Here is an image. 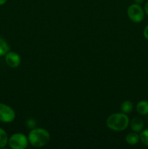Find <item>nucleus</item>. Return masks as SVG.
<instances>
[{
  "mask_svg": "<svg viewBox=\"0 0 148 149\" xmlns=\"http://www.w3.org/2000/svg\"><path fill=\"white\" fill-rule=\"evenodd\" d=\"M136 111L141 115L148 114V101L147 100H141L136 104Z\"/></svg>",
  "mask_w": 148,
  "mask_h": 149,
  "instance_id": "obj_8",
  "label": "nucleus"
},
{
  "mask_svg": "<svg viewBox=\"0 0 148 149\" xmlns=\"http://www.w3.org/2000/svg\"><path fill=\"white\" fill-rule=\"evenodd\" d=\"M28 143L33 147L41 148L49 143L50 134L46 130L43 128H33L28 136Z\"/></svg>",
  "mask_w": 148,
  "mask_h": 149,
  "instance_id": "obj_1",
  "label": "nucleus"
},
{
  "mask_svg": "<svg viewBox=\"0 0 148 149\" xmlns=\"http://www.w3.org/2000/svg\"><path fill=\"white\" fill-rule=\"evenodd\" d=\"M5 61L8 66L11 68H17L20 65L21 58L16 52H8L5 55Z\"/></svg>",
  "mask_w": 148,
  "mask_h": 149,
  "instance_id": "obj_6",
  "label": "nucleus"
},
{
  "mask_svg": "<svg viewBox=\"0 0 148 149\" xmlns=\"http://www.w3.org/2000/svg\"><path fill=\"white\" fill-rule=\"evenodd\" d=\"M143 35L144 36H145V39H146L147 40H148V25L145 28V29H144Z\"/></svg>",
  "mask_w": 148,
  "mask_h": 149,
  "instance_id": "obj_15",
  "label": "nucleus"
},
{
  "mask_svg": "<svg viewBox=\"0 0 148 149\" xmlns=\"http://www.w3.org/2000/svg\"><path fill=\"white\" fill-rule=\"evenodd\" d=\"M8 52H10V46L4 39L0 37V56H4Z\"/></svg>",
  "mask_w": 148,
  "mask_h": 149,
  "instance_id": "obj_11",
  "label": "nucleus"
},
{
  "mask_svg": "<svg viewBox=\"0 0 148 149\" xmlns=\"http://www.w3.org/2000/svg\"><path fill=\"white\" fill-rule=\"evenodd\" d=\"M129 119L124 113H115L108 116L106 121L107 127L116 132L125 130L129 125Z\"/></svg>",
  "mask_w": 148,
  "mask_h": 149,
  "instance_id": "obj_2",
  "label": "nucleus"
},
{
  "mask_svg": "<svg viewBox=\"0 0 148 149\" xmlns=\"http://www.w3.org/2000/svg\"><path fill=\"white\" fill-rule=\"evenodd\" d=\"M27 124H28V126L29 127H34L35 125H36V122H34L33 119H30V120L28 121Z\"/></svg>",
  "mask_w": 148,
  "mask_h": 149,
  "instance_id": "obj_14",
  "label": "nucleus"
},
{
  "mask_svg": "<svg viewBox=\"0 0 148 149\" xmlns=\"http://www.w3.org/2000/svg\"><path fill=\"white\" fill-rule=\"evenodd\" d=\"M145 12L147 15H148V1L145 4Z\"/></svg>",
  "mask_w": 148,
  "mask_h": 149,
  "instance_id": "obj_17",
  "label": "nucleus"
},
{
  "mask_svg": "<svg viewBox=\"0 0 148 149\" xmlns=\"http://www.w3.org/2000/svg\"><path fill=\"white\" fill-rule=\"evenodd\" d=\"M144 1H145V0H133V1L135 2V4H139V5H140L141 4H142V3L144 2Z\"/></svg>",
  "mask_w": 148,
  "mask_h": 149,
  "instance_id": "obj_16",
  "label": "nucleus"
},
{
  "mask_svg": "<svg viewBox=\"0 0 148 149\" xmlns=\"http://www.w3.org/2000/svg\"><path fill=\"white\" fill-rule=\"evenodd\" d=\"M15 119V112L10 106L0 103V122L4 123L12 122Z\"/></svg>",
  "mask_w": 148,
  "mask_h": 149,
  "instance_id": "obj_5",
  "label": "nucleus"
},
{
  "mask_svg": "<svg viewBox=\"0 0 148 149\" xmlns=\"http://www.w3.org/2000/svg\"><path fill=\"white\" fill-rule=\"evenodd\" d=\"M8 136L7 132L2 128H0V148L6 146L8 143Z\"/></svg>",
  "mask_w": 148,
  "mask_h": 149,
  "instance_id": "obj_12",
  "label": "nucleus"
},
{
  "mask_svg": "<svg viewBox=\"0 0 148 149\" xmlns=\"http://www.w3.org/2000/svg\"><path fill=\"white\" fill-rule=\"evenodd\" d=\"M139 135H138L137 132H131V133L128 134L126 138V141L128 144L131 146L136 145L139 143Z\"/></svg>",
  "mask_w": 148,
  "mask_h": 149,
  "instance_id": "obj_9",
  "label": "nucleus"
},
{
  "mask_svg": "<svg viewBox=\"0 0 148 149\" xmlns=\"http://www.w3.org/2000/svg\"><path fill=\"white\" fill-rule=\"evenodd\" d=\"M129 123H130L131 128V130L133 132H139L143 130L144 122L142 121V119H140V118H133Z\"/></svg>",
  "mask_w": 148,
  "mask_h": 149,
  "instance_id": "obj_7",
  "label": "nucleus"
},
{
  "mask_svg": "<svg viewBox=\"0 0 148 149\" xmlns=\"http://www.w3.org/2000/svg\"><path fill=\"white\" fill-rule=\"evenodd\" d=\"M9 146L12 149H25L28 146V138L22 133H15L9 138Z\"/></svg>",
  "mask_w": 148,
  "mask_h": 149,
  "instance_id": "obj_3",
  "label": "nucleus"
},
{
  "mask_svg": "<svg viewBox=\"0 0 148 149\" xmlns=\"http://www.w3.org/2000/svg\"><path fill=\"white\" fill-rule=\"evenodd\" d=\"M7 0H0V6L1 5H3V4H4L6 3V1H7Z\"/></svg>",
  "mask_w": 148,
  "mask_h": 149,
  "instance_id": "obj_18",
  "label": "nucleus"
},
{
  "mask_svg": "<svg viewBox=\"0 0 148 149\" xmlns=\"http://www.w3.org/2000/svg\"><path fill=\"white\" fill-rule=\"evenodd\" d=\"M139 138L144 145L148 146V129L145 130L143 131H141V133L139 135Z\"/></svg>",
  "mask_w": 148,
  "mask_h": 149,
  "instance_id": "obj_13",
  "label": "nucleus"
},
{
  "mask_svg": "<svg viewBox=\"0 0 148 149\" xmlns=\"http://www.w3.org/2000/svg\"><path fill=\"white\" fill-rule=\"evenodd\" d=\"M120 109H121L122 112L126 113V114L131 113L133 110V104H132L131 101H130V100L123 101L120 106Z\"/></svg>",
  "mask_w": 148,
  "mask_h": 149,
  "instance_id": "obj_10",
  "label": "nucleus"
},
{
  "mask_svg": "<svg viewBox=\"0 0 148 149\" xmlns=\"http://www.w3.org/2000/svg\"><path fill=\"white\" fill-rule=\"evenodd\" d=\"M127 14L129 19L133 23H140L145 17L143 9L139 4H132L128 7Z\"/></svg>",
  "mask_w": 148,
  "mask_h": 149,
  "instance_id": "obj_4",
  "label": "nucleus"
}]
</instances>
